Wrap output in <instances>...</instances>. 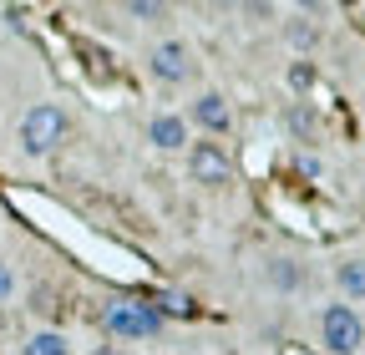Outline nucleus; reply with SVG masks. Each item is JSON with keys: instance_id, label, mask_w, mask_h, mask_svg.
Listing matches in <instances>:
<instances>
[{"instance_id": "obj_12", "label": "nucleus", "mask_w": 365, "mask_h": 355, "mask_svg": "<svg viewBox=\"0 0 365 355\" xmlns=\"http://www.w3.org/2000/svg\"><path fill=\"white\" fill-rule=\"evenodd\" d=\"M132 21H168V6H158V0H127L122 6Z\"/></svg>"}, {"instance_id": "obj_2", "label": "nucleus", "mask_w": 365, "mask_h": 355, "mask_svg": "<svg viewBox=\"0 0 365 355\" xmlns=\"http://www.w3.org/2000/svg\"><path fill=\"white\" fill-rule=\"evenodd\" d=\"M66 143V112L56 102H36L26 117H21V148L31 158H46Z\"/></svg>"}, {"instance_id": "obj_15", "label": "nucleus", "mask_w": 365, "mask_h": 355, "mask_svg": "<svg viewBox=\"0 0 365 355\" xmlns=\"http://www.w3.org/2000/svg\"><path fill=\"white\" fill-rule=\"evenodd\" d=\"M309 76H314V71H309L304 61H299V66H289V81H294V86H309Z\"/></svg>"}, {"instance_id": "obj_10", "label": "nucleus", "mask_w": 365, "mask_h": 355, "mask_svg": "<svg viewBox=\"0 0 365 355\" xmlns=\"http://www.w3.org/2000/svg\"><path fill=\"white\" fill-rule=\"evenodd\" d=\"M21 355H71V345H66V335L61 330H36L31 340H26V350Z\"/></svg>"}, {"instance_id": "obj_1", "label": "nucleus", "mask_w": 365, "mask_h": 355, "mask_svg": "<svg viewBox=\"0 0 365 355\" xmlns=\"http://www.w3.org/2000/svg\"><path fill=\"white\" fill-rule=\"evenodd\" d=\"M102 330L117 345H137V340H158L163 335V315L153 304H137V299H112L102 309Z\"/></svg>"}, {"instance_id": "obj_6", "label": "nucleus", "mask_w": 365, "mask_h": 355, "mask_svg": "<svg viewBox=\"0 0 365 355\" xmlns=\"http://www.w3.org/2000/svg\"><path fill=\"white\" fill-rule=\"evenodd\" d=\"M188 122H198L208 138H223L228 127H234V112H228V102H223V92H203V97H193V107H188Z\"/></svg>"}, {"instance_id": "obj_9", "label": "nucleus", "mask_w": 365, "mask_h": 355, "mask_svg": "<svg viewBox=\"0 0 365 355\" xmlns=\"http://www.w3.org/2000/svg\"><path fill=\"white\" fill-rule=\"evenodd\" d=\"M335 284L345 299H365V259H345L335 269Z\"/></svg>"}, {"instance_id": "obj_14", "label": "nucleus", "mask_w": 365, "mask_h": 355, "mask_svg": "<svg viewBox=\"0 0 365 355\" xmlns=\"http://www.w3.org/2000/svg\"><path fill=\"white\" fill-rule=\"evenodd\" d=\"M289 41H294V46H309V41H314V26L294 21V26H289Z\"/></svg>"}, {"instance_id": "obj_11", "label": "nucleus", "mask_w": 365, "mask_h": 355, "mask_svg": "<svg viewBox=\"0 0 365 355\" xmlns=\"http://www.w3.org/2000/svg\"><path fill=\"white\" fill-rule=\"evenodd\" d=\"M284 127L294 132V138H304V143H309V138H314V112H309L304 102H289V112H284Z\"/></svg>"}, {"instance_id": "obj_5", "label": "nucleus", "mask_w": 365, "mask_h": 355, "mask_svg": "<svg viewBox=\"0 0 365 355\" xmlns=\"http://www.w3.org/2000/svg\"><path fill=\"white\" fill-rule=\"evenodd\" d=\"M188 178L193 183H203V188H223L228 178H234V163H228V153H223V143H188Z\"/></svg>"}, {"instance_id": "obj_3", "label": "nucleus", "mask_w": 365, "mask_h": 355, "mask_svg": "<svg viewBox=\"0 0 365 355\" xmlns=\"http://www.w3.org/2000/svg\"><path fill=\"white\" fill-rule=\"evenodd\" d=\"M319 340H325L330 355H355L365 345V325L350 304H325L319 309Z\"/></svg>"}, {"instance_id": "obj_4", "label": "nucleus", "mask_w": 365, "mask_h": 355, "mask_svg": "<svg viewBox=\"0 0 365 355\" xmlns=\"http://www.w3.org/2000/svg\"><path fill=\"white\" fill-rule=\"evenodd\" d=\"M148 71H153V81H163V86L188 81V76H193V51H188V41H178V36L158 41V46L148 51Z\"/></svg>"}, {"instance_id": "obj_16", "label": "nucleus", "mask_w": 365, "mask_h": 355, "mask_svg": "<svg viewBox=\"0 0 365 355\" xmlns=\"http://www.w3.org/2000/svg\"><path fill=\"white\" fill-rule=\"evenodd\" d=\"M97 355H122V350H117V345H102V350H97Z\"/></svg>"}, {"instance_id": "obj_13", "label": "nucleus", "mask_w": 365, "mask_h": 355, "mask_svg": "<svg viewBox=\"0 0 365 355\" xmlns=\"http://www.w3.org/2000/svg\"><path fill=\"white\" fill-rule=\"evenodd\" d=\"M11 294H16V269H11L6 259H0V304H6Z\"/></svg>"}, {"instance_id": "obj_7", "label": "nucleus", "mask_w": 365, "mask_h": 355, "mask_svg": "<svg viewBox=\"0 0 365 355\" xmlns=\"http://www.w3.org/2000/svg\"><path fill=\"white\" fill-rule=\"evenodd\" d=\"M148 143L158 153H178V148H188V117L182 112H158L148 122Z\"/></svg>"}, {"instance_id": "obj_8", "label": "nucleus", "mask_w": 365, "mask_h": 355, "mask_svg": "<svg viewBox=\"0 0 365 355\" xmlns=\"http://www.w3.org/2000/svg\"><path fill=\"white\" fill-rule=\"evenodd\" d=\"M269 284L279 289V294H294L304 284V269H299L294 259H269Z\"/></svg>"}]
</instances>
